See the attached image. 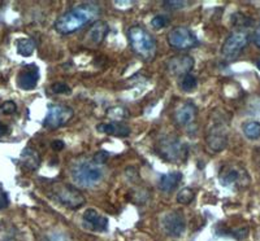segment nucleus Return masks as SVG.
<instances>
[{"label": "nucleus", "instance_id": "nucleus-32", "mask_svg": "<svg viewBox=\"0 0 260 241\" xmlns=\"http://www.w3.org/2000/svg\"><path fill=\"white\" fill-rule=\"evenodd\" d=\"M252 41H254L255 46H256V47L260 50V22H259V25H257L256 30L254 31V35H252Z\"/></svg>", "mask_w": 260, "mask_h": 241}, {"label": "nucleus", "instance_id": "nucleus-2", "mask_svg": "<svg viewBox=\"0 0 260 241\" xmlns=\"http://www.w3.org/2000/svg\"><path fill=\"white\" fill-rule=\"evenodd\" d=\"M103 177L104 173L102 165L94 159L77 162L72 168V179L80 187H86V188L94 187L102 182Z\"/></svg>", "mask_w": 260, "mask_h": 241}, {"label": "nucleus", "instance_id": "nucleus-15", "mask_svg": "<svg viewBox=\"0 0 260 241\" xmlns=\"http://www.w3.org/2000/svg\"><path fill=\"white\" fill-rule=\"evenodd\" d=\"M83 224L95 232H106L108 229V219L94 209H87L83 213Z\"/></svg>", "mask_w": 260, "mask_h": 241}, {"label": "nucleus", "instance_id": "nucleus-22", "mask_svg": "<svg viewBox=\"0 0 260 241\" xmlns=\"http://www.w3.org/2000/svg\"><path fill=\"white\" fill-rule=\"evenodd\" d=\"M197 86H198V79H197L194 75H191V74H187V75L181 76L180 87L182 91L190 92V91H192V90H194Z\"/></svg>", "mask_w": 260, "mask_h": 241}, {"label": "nucleus", "instance_id": "nucleus-34", "mask_svg": "<svg viewBox=\"0 0 260 241\" xmlns=\"http://www.w3.org/2000/svg\"><path fill=\"white\" fill-rule=\"evenodd\" d=\"M9 133V127L6 126V125L0 124V138L4 135H7V134Z\"/></svg>", "mask_w": 260, "mask_h": 241}, {"label": "nucleus", "instance_id": "nucleus-29", "mask_svg": "<svg viewBox=\"0 0 260 241\" xmlns=\"http://www.w3.org/2000/svg\"><path fill=\"white\" fill-rule=\"evenodd\" d=\"M8 205H9L8 196H7V193L3 191V189L0 188V210L6 209Z\"/></svg>", "mask_w": 260, "mask_h": 241}, {"label": "nucleus", "instance_id": "nucleus-16", "mask_svg": "<svg viewBox=\"0 0 260 241\" xmlns=\"http://www.w3.org/2000/svg\"><path fill=\"white\" fill-rule=\"evenodd\" d=\"M198 109L192 103H185L175 112V122L178 126H189L197 118Z\"/></svg>", "mask_w": 260, "mask_h": 241}, {"label": "nucleus", "instance_id": "nucleus-35", "mask_svg": "<svg viewBox=\"0 0 260 241\" xmlns=\"http://www.w3.org/2000/svg\"><path fill=\"white\" fill-rule=\"evenodd\" d=\"M256 66H257V69H259V70H260V59L256 61Z\"/></svg>", "mask_w": 260, "mask_h": 241}, {"label": "nucleus", "instance_id": "nucleus-4", "mask_svg": "<svg viewBox=\"0 0 260 241\" xmlns=\"http://www.w3.org/2000/svg\"><path fill=\"white\" fill-rule=\"evenodd\" d=\"M206 144L208 149L217 153L221 152L228 145V129L226 120L222 119L221 115H212L210 125L206 131Z\"/></svg>", "mask_w": 260, "mask_h": 241}, {"label": "nucleus", "instance_id": "nucleus-1", "mask_svg": "<svg viewBox=\"0 0 260 241\" xmlns=\"http://www.w3.org/2000/svg\"><path fill=\"white\" fill-rule=\"evenodd\" d=\"M99 15H101V9L98 6L82 4L60 16L55 22V29L60 34L68 35L96 21Z\"/></svg>", "mask_w": 260, "mask_h": 241}, {"label": "nucleus", "instance_id": "nucleus-26", "mask_svg": "<svg viewBox=\"0 0 260 241\" xmlns=\"http://www.w3.org/2000/svg\"><path fill=\"white\" fill-rule=\"evenodd\" d=\"M167 24H168V18L162 15L155 16V17L152 18V21H151V25H152V27H155V29H162V27L167 26Z\"/></svg>", "mask_w": 260, "mask_h": 241}, {"label": "nucleus", "instance_id": "nucleus-19", "mask_svg": "<svg viewBox=\"0 0 260 241\" xmlns=\"http://www.w3.org/2000/svg\"><path fill=\"white\" fill-rule=\"evenodd\" d=\"M21 162H22V166L26 168L27 170H37L41 165V156H39V153L37 152L36 149H32V148H25L21 153L20 157Z\"/></svg>", "mask_w": 260, "mask_h": 241}, {"label": "nucleus", "instance_id": "nucleus-7", "mask_svg": "<svg viewBox=\"0 0 260 241\" xmlns=\"http://www.w3.org/2000/svg\"><path fill=\"white\" fill-rule=\"evenodd\" d=\"M56 200L69 209H80L86 204V198L80 189L71 184H56L53 188Z\"/></svg>", "mask_w": 260, "mask_h": 241}, {"label": "nucleus", "instance_id": "nucleus-31", "mask_svg": "<svg viewBox=\"0 0 260 241\" xmlns=\"http://www.w3.org/2000/svg\"><path fill=\"white\" fill-rule=\"evenodd\" d=\"M133 2H113V6L116 8H120V11H126L129 9V7L133 6Z\"/></svg>", "mask_w": 260, "mask_h": 241}, {"label": "nucleus", "instance_id": "nucleus-25", "mask_svg": "<svg viewBox=\"0 0 260 241\" xmlns=\"http://www.w3.org/2000/svg\"><path fill=\"white\" fill-rule=\"evenodd\" d=\"M51 91L53 94H71V87L64 82H56L51 86Z\"/></svg>", "mask_w": 260, "mask_h": 241}, {"label": "nucleus", "instance_id": "nucleus-14", "mask_svg": "<svg viewBox=\"0 0 260 241\" xmlns=\"http://www.w3.org/2000/svg\"><path fill=\"white\" fill-rule=\"evenodd\" d=\"M39 79V69L36 65H26L17 76V85L21 90H34Z\"/></svg>", "mask_w": 260, "mask_h": 241}, {"label": "nucleus", "instance_id": "nucleus-6", "mask_svg": "<svg viewBox=\"0 0 260 241\" xmlns=\"http://www.w3.org/2000/svg\"><path fill=\"white\" fill-rule=\"evenodd\" d=\"M248 42H250V34L247 30L240 29L236 30L228 36L225 43L222 45L221 53L226 61H233L237 57L240 56L241 52L247 47Z\"/></svg>", "mask_w": 260, "mask_h": 241}, {"label": "nucleus", "instance_id": "nucleus-33", "mask_svg": "<svg viewBox=\"0 0 260 241\" xmlns=\"http://www.w3.org/2000/svg\"><path fill=\"white\" fill-rule=\"evenodd\" d=\"M51 147H52L53 150H61L64 149L65 144H64V141L61 140H53L52 143H51Z\"/></svg>", "mask_w": 260, "mask_h": 241}, {"label": "nucleus", "instance_id": "nucleus-30", "mask_svg": "<svg viewBox=\"0 0 260 241\" xmlns=\"http://www.w3.org/2000/svg\"><path fill=\"white\" fill-rule=\"evenodd\" d=\"M107 158H108V153L104 152V150H101V152H98L96 154H95L94 161L98 162V164H101V165H103L104 162L107 161Z\"/></svg>", "mask_w": 260, "mask_h": 241}, {"label": "nucleus", "instance_id": "nucleus-5", "mask_svg": "<svg viewBox=\"0 0 260 241\" xmlns=\"http://www.w3.org/2000/svg\"><path fill=\"white\" fill-rule=\"evenodd\" d=\"M156 152L162 159L171 164H182L187 158V148L182 141L173 136H168L156 144Z\"/></svg>", "mask_w": 260, "mask_h": 241}, {"label": "nucleus", "instance_id": "nucleus-8", "mask_svg": "<svg viewBox=\"0 0 260 241\" xmlns=\"http://www.w3.org/2000/svg\"><path fill=\"white\" fill-rule=\"evenodd\" d=\"M73 109L67 105H51L47 110L43 126L46 129L56 130L67 125L73 118Z\"/></svg>", "mask_w": 260, "mask_h": 241}, {"label": "nucleus", "instance_id": "nucleus-11", "mask_svg": "<svg viewBox=\"0 0 260 241\" xmlns=\"http://www.w3.org/2000/svg\"><path fill=\"white\" fill-rule=\"evenodd\" d=\"M161 227L164 232L171 237H180L186 229V222L182 213L173 210L164 214L161 218Z\"/></svg>", "mask_w": 260, "mask_h": 241}, {"label": "nucleus", "instance_id": "nucleus-3", "mask_svg": "<svg viewBox=\"0 0 260 241\" xmlns=\"http://www.w3.org/2000/svg\"><path fill=\"white\" fill-rule=\"evenodd\" d=\"M127 39L134 52L145 60H151L156 53V42L142 27L133 26L127 30Z\"/></svg>", "mask_w": 260, "mask_h": 241}, {"label": "nucleus", "instance_id": "nucleus-9", "mask_svg": "<svg viewBox=\"0 0 260 241\" xmlns=\"http://www.w3.org/2000/svg\"><path fill=\"white\" fill-rule=\"evenodd\" d=\"M168 45L176 50H190L199 45L197 36L187 27L178 26L172 29L167 36Z\"/></svg>", "mask_w": 260, "mask_h": 241}, {"label": "nucleus", "instance_id": "nucleus-21", "mask_svg": "<svg viewBox=\"0 0 260 241\" xmlns=\"http://www.w3.org/2000/svg\"><path fill=\"white\" fill-rule=\"evenodd\" d=\"M243 134L246 135V138H248L250 140H256L260 138V124L259 122H255V120H250V122H246L242 127Z\"/></svg>", "mask_w": 260, "mask_h": 241}, {"label": "nucleus", "instance_id": "nucleus-18", "mask_svg": "<svg viewBox=\"0 0 260 241\" xmlns=\"http://www.w3.org/2000/svg\"><path fill=\"white\" fill-rule=\"evenodd\" d=\"M182 180V174L181 173H169L164 174L159 180V188L166 193H171L172 191H175L178 187V184Z\"/></svg>", "mask_w": 260, "mask_h": 241}, {"label": "nucleus", "instance_id": "nucleus-27", "mask_svg": "<svg viewBox=\"0 0 260 241\" xmlns=\"http://www.w3.org/2000/svg\"><path fill=\"white\" fill-rule=\"evenodd\" d=\"M0 110L4 113V114H13V113L17 110V106L13 101H6L3 105L0 106Z\"/></svg>", "mask_w": 260, "mask_h": 241}, {"label": "nucleus", "instance_id": "nucleus-24", "mask_svg": "<svg viewBox=\"0 0 260 241\" xmlns=\"http://www.w3.org/2000/svg\"><path fill=\"white\" fill-rule=\"evenodd\" d=\"M107 115L113 120H120V119H124V118L127 117V112L125 110L124 108L121 106H116V108H111L107 113Z\"/></svg>", "mask_w": 260, "mask_h": 241}, {"label": "nucleus", "instance_id": "nucleus-23", "mask_svg": "<svg viewBox=\"0 0 260 241\" xmlns=\"http://www.w3.org/2000/svg\"><path fill=\"white\" fill-rule=\"evenodd\" d=\"M195 191L191 188H183L181 189L180 193L177 194V201L181 205H189L194 201Z\"/></svg>", "mask_w": 260, "mask_h": 241}, {"label": "nucleus", "instance_id": "nucleus-13", "mask_svg": "<svg viewBox=\"0 0 260 241\" xmlns=\"http://www.w3.org/2000/svg\"><path fill=\"white\" fill-rule=\"evenodd\" d=\"M108 34V25L104 21H98L90 27L87 34L85 35V45L87 47L95 48L102 45V42Z\"/></svg>", "mask_w": 260, "mask_h": 241}, {"label": "nucleus", "instance_id": "nucleus-10", "mask_svg": "<svg viewBox=\"0 0 260 241\" xmlns=\"http://www.w3.org/2000/svg\"><path fill=\"white\" fill-rule=\"evenodd\" d=\"M220 182L225 187L242 188L248 184V175L241 166L229 165L222 168L221 173H220Z\"/></svg>", "mask_w": 260, "mask_h": 241}, {"label": "nucleus", "instance_id": "nucleus-28", "mask_svg": "<svg viewBox=\"0 0 260 241\" xmlns=\"http://www.w3.org/2000/svg\"><path fill=\"white\" fill-rule=\"evenodd\" d=\"M187 2H164V6L171 8L172 11H176V9H181L182 7L187 6Z\"/></svg>", "mask_w": 260, "mask_h": 241}, {"label": "nucleus", "instance_id": "nucleus-12", "mask_svg": "<svg viewBox=\"0 0 260 241\" xmlns=\"http://www.w3.org/2000/svg\"><path fill=\"white\" fill-rule=\"evenodd\" d=\"M194 68V59L189 55H177L168 60L167 70L176 76H183L190 74Z\"/></svg>", "mask_w": 260, "mask_h": 241}, {"label": "nucleus", "instance_id": "nucleus-17", "mask_svg": "<svg viewBox=\"0 0 260 241\" xmlns=\"http://www.w3.org/2000/svg\"><path fill=\"white\" fill-rule=\"evenodd\" d=\"M99 133L107 134V135H115L124 138L130 135V129L126 125H122L120 122H110V124H101L96 127Z\"/></svg>", "mask_w": 260, "mask_h": 241}, {"label": "nucleus", "instance_id": "nucleus-20", "mask_svg": "<svg viewBox=\"0 0 260 241\" xmlns=\"http://www.w3.org/2000/svg\"><path fill=\"white\" fill-rule=\"evenodd\" d=\"M36 50V43L29 38H24L20 39L17 42V52L20 53L21 56L24 57H29L31 56L32 52Z\"/></svg>", "mask_w": 260, "mask_h": 241}]
</instances>
